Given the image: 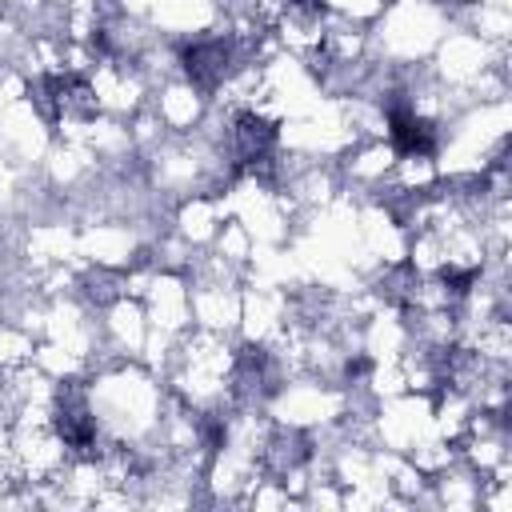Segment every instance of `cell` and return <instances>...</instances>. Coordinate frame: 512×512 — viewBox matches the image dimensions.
Here are the masks:
<instances>
[{"instance_id":"obj_1","label":"cell","mask_w":512,"mask_h":512,"mask_svg":"<svg viewBox=\"0 0 512 512\" xmlns=\"http://www.w3.org/2000/svg\"><path fill=\"white\" fill-rule=\"evenodd\" d=\"M180 64L196 88H216L228 80V72L236 64V44L224 36H204L180 52Z\"/></svg>"}]
</instances>
